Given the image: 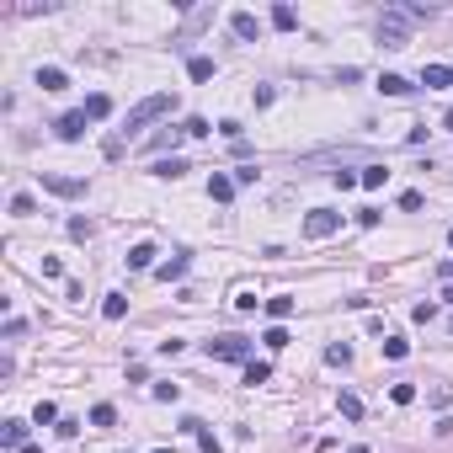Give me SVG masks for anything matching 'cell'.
<instances>
[{"label": "cell", "mask_w": 453, "mask_h": 453, "mask_svg": "<svg viewBox=\"0 0 453 453\" xmlns=\"http://www.w3.org/2000/svg\"><path fill=\"white\" fill-rule=\"evenodd\" d=\"M171 112V91H155V96H144L139 107L128 112V133H139L144 123H155V118H166Z\"/></svg>", "instance_id": "6da1fadb"}, {"label": "cell", "mask_w": 453, "mask_h": 453, "mask_svg": "<svg viewBox=\"0 0 453 453\" xmlns=\"http://www.w3.org/2000/svg\"><path fill=\"white\" fill-rule=\"evenodd\" d=\"M208 358L214 363H250V336H219V342H208Z\"/></svg>", "instance_id": "7a4b0ae2"}, {"label": "cell", "mask_w": 453, "mask_h": 453, "mask_svg": "<svg viewBox=\"0 0 453 453\" xmlns=\"http://www.w3.org/2000/svg\"><path fill=\"white\" fill-rule=\"evenodd\" d=\"M336 229H342V214H336V208H315V214L304 219V235L310 240H325V235H336Z\"/></svg>", "instance_id": "3957f363"}, {"label": "cell", "mask_w": 453, "mask_h": 453, "mask_svg": "<svg viewBox=\"0 0 453 453\" xmlns=\"http://www.w3.org/2000/svg\"><path fill=\"white\" fill-rule=\"evenodd\" d=\"M406 37H411V32H406V16L389 11V16L379 22V43H384V48H406Z\"/></svg>", "instance_id": "277c9868"}, {"label": "cell", "mask_w": 453, "mask_h": 453, "mask_svg": "<svg viewBox=\"0 0 453 453\" xmlns=\"http://www.w3.org/2000/svg\"><path fill=\"white\" fill-rule=\"evenodd\" d=\"M43 187L54 192V198H85V181L80 176H54V171H43Z\"/></svg>", "instance_id": "5b68a950"}, {"label": "cell", "mask_w": 453, "mask_h": 453, "mask_svg": "<svg viewBox=\"0 0 453 453\" xmlns=\"http://www.w3.org/2000/svg\"><path fill=\"white\" fill-rule=\"evenodd\" d=\"M85 128H91V118H85V112H64V118H59V123H54V133H59V139H70V144H75V139H80V133H85Z\"/></svg>", "instance_id": "8992f818"}, {"label": "cell", "mask_w": 453, "mask_h": 453, "mask_svg": "<svg viewBox=\"0 0 453 453\" xmlns=\"http://www.w3.org/2000/svg\"><path fill=\"white\" fill-rule=\"evenodd\" d=\"M229 27H235V37H246V43H256V37H262V22H256L250 11H235V16H229Z\"/></svg>", "instance_id": "52a82bcc"}, {"label": "cell", "mask_w": 453, "mask_h": 453, "mask_svg": "<svg viewBox=\"0 0 453 453\" xmlns=\"http://www.w3.org/2000/svg\"><path fill=\"white\" fill-rule=\"evenodd\" d=\"M155 256H160V250H155V246H150V240H139V246H133V250H128V256H123V262H128V267H133V272H144V267H155Z\"/></svg>", "instance_id": "ba28073f"}, {"label": "cell", "mask_w": 453, "mask_h": 453, "mask_svg": "<svg viewBox=\"0 0 453 453\" xmlns=\"http://www.w3.org/2000/svg\"><path fill=\"white\" fill-rule=\"evenodd\" d=\"M0 448H16V453H22L27 448V421H6V427H0Z\"/></svg>", "instance_id": "9c48e42d"}, {"label": "cell", "mask_w": 453, "mask_h": 453, "mask_svg": "<svg viewBox=\"0 0 453 453\" xmlns=\"http://www.w3.org/2000/svg\"><path fill=\"white\" fill-rule=\"evenodd\" d=\"M421 85H427V91H437V85H453V64H427V70H421Z\"/></svg>", "instance_id": "30bf717a"}, {"label": "cell", "mask_w": 453, "mask_h": 453, "mask_svg": "<svg viewBox=\"0 0 453 453\" xmlns=\"http://www.w3.org/2000/svg\"><path fill=\"white\" fill-rule=\"evenodd\" d=\"M37 85H43V91H64V85H70V75H64L59 64H43V70H37Z\"/></svg>", "instance_id": "8fae6325"}, {"label": "cell", "mask_w": 453, "mask_h": 453, "mask_svg": "<svg viewBox=\"0 0 453 453\" xmlns=\"http://www.w3.org/2000/svg\"><path fill=\"white\" fill-rule=\"evenodd\" d=\"M208 198H214V203H229V198H235V176H208Z\"/></svg>", "instance_id": "7c38bea8"}, {"label": "cell", "mask_w": 453, "mask_h": 453, "mask_svg": "<svg viewBox=\"0 0 453 453\" xmlns=\"http://www.w3.org/2000/svg\"><path fill=\"white\" fill-rule=\"evenodd\" d=\"M267 315H272V325H283L288 315H294V298H288V294H272V298H267Z\"/></svg>", "instance_id": "4fadbf2b"}, {"label": "cell", "mask_w": 453, "mask_h": 453, "mask_svg": "<svg viewBox=\"0 0 453 453\" xmlns=\"http://www.w3.org/2000/svg\"><path fill=\"white\" fill-rule=\"evenodd\" d=\"M80 112H85V118H91V123H102V118H107V112H112V96H102V91H96V96H91V102H85Z\"/></svg>", "instance_id": "5bb4252c"}, {"label": "cell", "mask_w": 453, "mask_h": 453, "mask_svg": "<svg viewBox=\"0 0 453 453\" xmlns=\"http://www.w3.org/2000/svg\"><path fill=\"white\" fill-rule=\"evenodd\" d=\"M155 277H160V283H171V277H187V256H171V262H160Z\"/></svg>", "instance_id": "9a60e30c"}, {"label": "cell", "mask_w": 453, "mask_h": 453, "mask_svg": "<svg viewBox=\"0 0 453 453\" xmlns=\"http://www.w3.org/2000/svg\"><path fill=\"white\" fill-rule=\"evenodd\" d=\"M102 315H107V320H123V315H128V298H123V294H107V298H102Z\"/></svg>", "instance_id": "2e32d148"}, {"label": "cell", "mask_w": 453, "mask_h": 453, "mask_svg": "<svg viewBox=\"0 0 453 453\" xmlns=\"http://www.w3.org/2000/svg\"><path fill=\"white\" fill-rule=\"evenodd\" d=\"M267 379H272V363H256V358H250L246 363V384L256 389V384H267Z\"/></svg>", "instance_id": "e0dca14e"}, {"label": "cell", "mask_w": 453, "mask_h": 453, "mask_svg": "<svg viewBox=\"0 0 453 453\" xmlns=\"http://www.w3.org/2000/svg\"><path fill=\"white\" fill-rule=\"evenodd\" d=\"M379 91H384V96H406L411 80H406V75H379Z\"/></svg>", "instance_id": "ac0fdd59"}, {"label": "cell", "mask_w": 453, "mask_h": 453, "mask_svg": "<svg viewBox=\"0 0 453 453\" xmlns=\"http://www.w3.org/2000/svg\"><path fill=\"white\" fill-rule=\"evenodd\" d=\"M150 171H155V176H166V181H176L181 171H187V160H176V155H171V160H155Z\"/></svg>", "instance_id": "d6986e66"}, {"label": "cell", "mask_w": 453, "mask_h": 453, "mask_svg": "<svg viewBox=\"0 0 453 453\" xmlns=\"http://www.w3.org/2000/svg\"><path fill=\"white\" fill-rule=\"evenodd\" d=\"M187 75H192V80H214V59H203V54L187 59Z\"/></svg>", "instance_id": "ffe728a7"}, {"label": "cell", "mask_w": 453, "mask_h": 453, "mask_svg": "<svg viewBox=\"0 0 453 453\" xmlns=\"http://www.w3.org/2000/svg\"><path fill=\"white\" fill-rule=\"evenodd\" d=\"M272 27H283V32H294V27H298L294 6H272Z\"/></svg>", "instance_id": "44dd1931"}, {"label": "cell", "mask_w": 453, "mask_h": 453, "mask_svg": "<svg viewBox=\"0 0 453 453\" xmlns=\"http://www.w3.org/2000/svg\"><path fill=\"white\" fill-rule=\"evenodd\" d=\"M406 352H411V342H406V336H384V358H394V363H400Z\"/></svg>", "instance_id": "7402d4cb"}, {"label": "cell", "mask_w": 453, "mask_h": 453, "mask_svg": "<svg viewBox=\"0 0 453 453\" xmlns=\"http://www.w3.org/2000/svg\"><path fill=\"white\" fill-rule=\"evenodd\" d=\"M389 400H394V406H411V400H416V384H406V379L389 384Z\"/></svg>", "instance_id": "603a6c76"}, {"label": "cell", "mask_w": 453, "mask_h": 453, "mask_svg": "<svg viewBox=\"0 0 453 453\" xmlns=\"http://www.w3.org/2000/svg\"><path fill=\"white\" fill-rule=\"evenodd\" d=\"M325 363H336V368H346V363H352V346H346V342L325 346Z\"/></svg>", "instance_id": "cb8c5ba5"}, {"label": "cell", "mask_w": 453, "mask_h": 453, "mask_svg": "<svg viewBox=\"0 0 453 453\" xmlns=\"http://www.w3.org/2000/svg\"><path fill=\"white\" fill-rule=\"evenodd\" d=\"M32 421H37V427H48V421H59V406H54V400H37Z\"/></svg>", "instance_id": "d4e9b609"}, {"label": "cell", "mask_w": 453, "mask_h": 453, "mask_svg": "<svg viewBox=\"0 0 453 453\" xmlns=\"http://www.w3.org/2000/svg\"><path fill=\"white\" fill-rule=\"evenodd\" d=\"M112 421H118V411H112L107 400H102V406H91V427H112Z\"/></svg>", "instance_id": "484cf974"}, {"label": "cell", "mask_w": 453, "mask_h": 453, "mask_svg": "<svg viewBox=\"0 0 453 453\" xmlns=\"http://www.w3.org/2000/svg\"><path fill=\"white\" fill-rule=\"evenodd\" d=\"M267 346H272V352H283L288 346V325H267V336H262Z\"/></svg>", "instance_id": "4316f807"}, {"label": "cell", "mask_w": 453, "mask_h": 453, "mask_svg": "<svg viewBox=\"0 0 453 453\" xmlns=\"http://www.w3.org/2000/svg\"><path fill=\"white\" fill-rule=\"evenodd\" d=\"M336 406H342V416H346V421H358V416H363V400H358V394H342Z\"/></svg>", "instance_id": "83f0119b"}, {"label": "cell", "mask_w": 453, "mask_h": 453, "mask_svg": "<svg viewBox=\"0 0 453 453\" xmlns=\"http://www.w3.org/2000/svg\"><path fill=\"white\" fill-rule=\"evenodd\" d=\"M155 400H166V406H176V400H181V384H155Z\"/></svg>", "instance_id": "f1b7e54d"}, {"label": "cell", "mask_w": 453, "mask_h": 453, "mask_svg": "<svg viewBox=\"0 0 453 453\" xmlns=\"http://www.w3.org/2000/svg\"><path fill=\"white\" fill-rule=\"evenodd\" d=\"M384 176H389L384 166H363V187H384Z\"/></svg>", "instance_id": "f546056e"}, {"label": "cell", "mask_w": 453, "mask_h": 453, "mask_svg": "<svg viewBox=\"0 0 453 453\" xmlns=\"http://www.w3.org/2000/svg\"><path fill=\"white\" fill-rule=\"evenodd\" d=\"M32 208H37V203H32V198H27V192H16V198H11V214H16V219H27V214H32Z\"/></svg>", "instance_id": "4dcf8cb0"}, {"label": "cell", "mask_w": 453, "mask_h": 453, "mask_svg": "<svg viewBox=\"0 0 453 453\" xmlns=\"http://www.w3.org/2000/svg\"><path fill=\"white\" fill-rule=\"evenodd\" d=\"M70 235H75V240H91L96 224H91V219H70Z\"/></svg>", "instance_id": "1f68e13d"}, {"label": "cell", "mask_w": 453, "mask_h": 453, "mask_svg": "<svg viewBox=\"0 0 453 453\" xmlns=\"http://www.w3.org/2000/svg\"><path fill=\"white\" fill-rule=\"evenodd\" d=\"M181 133H192V139H203V133H208V118H187V123H181Z\"/></svg>", "instance_id": "d6a6232c"}, {"label": "cell", "mask_w": 453, "mask_h": 453, "mask_svg": "<svg viewBox=\"0 0 453 453\" xmlns=\"http://www.w3.org/2000/svg\"><path fill=\"white\" fill-rule=\"evenodd\" d=\"M400 208H406V214H421V192H400Z\"/></svg>", "instance_id": "836d02e7"}, {"label": "cell", "mask_w": 453, "mask_h": 453, "mask_svg": "<svg viewBox=\"0 0 453 453\" xmlns=\"http://www.w3.org/2000/svg\"><path fill=\"white\" fill-rule=\"evenodd\" d=\"M256 176H262V171H256V166H240V171H235V187H250V181H256Z\"/></svg>", "instance_id": "e575fe53"}, {"label": "cell", "mask_w": 453, "mask_h": 453, "mask_svg": "<svg viewBox=\"0 0 453 453\" xmlns=\"http://www.w3.org/2000/svg\"><path fill=\"white\" fill-rule=\"evenodd\" d=\"M43 277H64V262H59V256H43Z\"/></svg>", "instance_id": "d590c367"}, {"label": "cell", "mask_w": 453, "mask_h": 453, "mask_svg": "<svg viewBox=\"0 0 453 453\" xmlns=\"http://www.w3.org/2000/svg\"><path fill=\"white\" fill-rule=\"evenodd\" d=\"M198 442H203V453H224V448H219V437H214V432H208V427L198 432Z\"/></svg>", "instance_id": "8d00e7d4"}, {"label": "cell", "mask_w": 453, "mask_h": 453, "mask_svg": "<svg viewBox=\"0 0 453 453\" xmlns=\"http://www.w3.org/2000/svg\"><path fill=\"white\" fill-rule=\"evenodd\" d=\"M442 277H448V283H453V256H448V262H442Z\"/></svg>", "instance_id": "74e56055"}, {"label": "cell", "mask_w": 453, "mask_h": 453, "mask_svg": "<svg viewBox=\"0 0 453 453\" xmlns=\"http://www.w3.org/2000/svg\"><path fill=\"white\" fill-rule=\"evenodd\" d=\"M442 123H448V128H453V107H448V112H442Z\"/></svg>", "instance_id": "f35d334b"}, {"label": "cell", "mask_w": 453, "mask_h": 453, "mask_svg": "<svg viewBox=\"0 0 453 453\" xmlns=\"http://www.w3.org/2000/svg\"><path fill=\"white\" fill-rule=\"evenodd\" d=\"M22 453H43V448H32V442H27V448H22Z\"/></svg>", "instance_id": "ab89813d"}, {"label": "cell", "mask_w": 453, "mask_h": 453, "mask_svg": "<svg viewBox=\"0 0 453 453\" xmlns=\"http://www.w3.org/2000/svg\"><path fill=\"white\" fill-rule=\"evenodd\" d=\"M346 453H368V448H363V442H358V448H346Z\"/></svg>", "instance_id": "60d3db41"}, {"label": "cell", "mask_w": 453, "mask_h": 453, "mask_svg": "<svg viewBox=\"0 0 453 453\" xmlns=\"http://www.w3.org/2000/svg\"><path fill=\"white\" fill-rule=\"evenodd\" d=\"M442 298H448V304H453V283H448V294H442Z\"/></svg>", "instance_id": "b9f144b4"}, {"label": "cell", "mask_w": 453, "mask_h": 453, "mask_svg": "<svg viewBox=\"0 0 453 453\" xmlns=\"http://www.w3.org/2000/svg\"><path fill=\"white\" fill-rule=\"evenodd\" d=\"M448 246H453V229H448Z\"/></svg>", "instance_id": "7bdbcfd3"}, {"label": "cell", "mask_w": 453, "mask_h": 453, "mask_svg": "<svg viewBox=\"0 0 453 453\" xmlns=\"http://www.w3.org/2000/svg\"><path fill=\"white\" fill-rule=\"evenodd\" d=\"M155 453H171V448H155Z\"/></svg>", "instance_id": "ee69618b"}]
</instances>
